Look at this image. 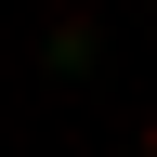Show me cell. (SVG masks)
<instances>
[{"label":"cell","mask_w":157,"mask_h":157,"mask_svg":"<svg viewBox=\"0 0 157 157\" xmlns=\"http://www.w3.org/2000/svg\"><path fill=\"white\" fill-rule=\"evenodd\" d=\"M144 157H157V131H144Z\"/></svg>","instance_id":"cell-1"}]
</instances>
